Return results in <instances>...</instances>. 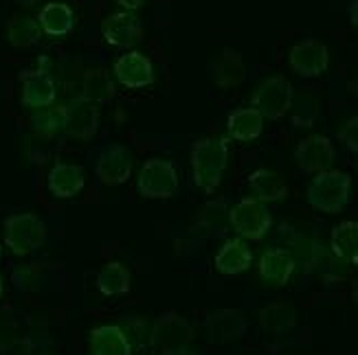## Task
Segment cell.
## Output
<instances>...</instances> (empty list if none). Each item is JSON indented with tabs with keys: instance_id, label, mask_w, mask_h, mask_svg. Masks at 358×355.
Here are the masks:
<instances>
[{
	"instance_id": "1",
	"label": "cell",
	"mask_w": 358,
	"mask_h": 355,
	"mask_svg": "<svg viewBox=\"0 0 358 355\" xmlns=\"http://www.w3.org/2000/svg\"><path fill=\"white\" fill-rule=\"evenodd\" d=\"M192 172L196 187L213 193L220 187L229 163V145L224 138H202L192 147Z\"/></svg>"
},
{
	"instance_id": "2",
	"label": "cell",
	"mask_w": 358,
	"mask_h": 355,
	"mask_svg": "<svg viewBox=\"0 0 358 355\" xmlns=\"http://www.w3.org/2000/svg\"><path fill=\"white\" fill-rule=\"evenodd\" d=\"M308 204L319 213L336 215L341 211H345L352 197V178L343 172H330L317 174L308 184Z\"/></svg>"
},
{
	"instance_id": "3",
	"label": "cell",
	"mask_w": 358,
	"mask_h": 355,
	"mask_svg": "<svg viewBox=\"0 0 358 355\" xmlns=\"http://www.w3.org/2000/svg\"><path fill=\"white\" fill-rule=\"evenodd\" d=\"M46 241V224L36 213H15L5 220V243L7 248L18 255H31Z\"/></svg>"
},
{
	"instance_id": "4",
	"label": "cell",
	"mask_w": 358,
	"mask_h": 355,
	"mask_svg": "<svg viewBox=\"0 0 358 355\" xmlns=\"http://www.w3.org/2000/svg\"><path fill=\"white\" fill-rule=\"evenodd\" d=\"M292 99H294L292 84L284 75H273L268 80H264L253 92L251 107H255L264 119L279 121L290 112Z\"/></svg>"
},
{
	"instance_id": "5",
	"label": "cell",
	"mask_w": 358,
	"mask_h": 355,
	"mask_svg": "<svg viewBox=\"0 0 358 355\" xmlns=\"http://www.w3.org/2000/svg\"><path fill=\"white\" fill-rule=\"evenodd\" d=\"M229 222H231V228L238 233V237L259 241L268 235V230L273 226V215L266 209V204L259 202V199L244 197L231 209Z\"/></svg>"
},
{
	"instance_id": "6",
	"label": "cell",
	"mask_w": 358,
	"mask_h": 355,
	"mask_svg": "<svg viewBox=\"0 0 358 355\" xmlns=\"http://www.w3.org/2000/svg\"><path fill=\"white\" fill-rule=\"evenodd\" d=\"M136 189L143 197L167 199L178 191V172L174 163L165 158H150L143 163L136 178Z\"/></svg>"
},
{
	"instance_id": "7",
	"label": "cell",
	"mask_w": 358,
	"mask_h": 355,
	"mask_svg": "<svg viewBox=\"0 0 358 355\" xmlns=\"http://www.w3.org/2000/svg\"><path fill=\"white\" fill-rule=\"evenodd\" d=\"M194 340L192 322L182 318L180 314H163L152 322L150 327V345L154 349H161L165 353L182 349Z\"/></svg>"
},
{
	"instance_id": "8",
	"label": "cell",
	"mask_w": 358,
	"mask_h": 355,
	"mask_svg": "<svg viewBox=\"0 0 358 355\" xmlns=\"http://www.w3.org/2000/svg\"><path fill=\"white\" fill-rule=\"evenodd\" d=\"M336 158V151L334 145L328 136H308L297 145L294 149V160H297L299 169L303 174H323V172H330L332 165Z\"/></svg>"
},
{
	"instance_id": "9",
	"label": "cell",
	"mask_w": 358,
	"mask_h": 355,
	"mask_svg": "<svg viewBox=\"0 0 358 355\" xmlns=\"http://www.w3.org/2000/svg\"><path fill=\"white\" fill-rule=\"evenodd\" d=\"M132 153L123 145H108L99 151L95 174L101 184L106 187H119V184L128 182L132 176Z\"/></svg>"
},
{
	"instance_id": "10",
	"label": "cell",
	"mask_w": 358,
	"mask_h": 355,
	"mask_svg": "<svg viewBox=\"0 0 358 355\" xmlns=\"http://www.w3.org/2000/svg\"><path fill=\"white\" fill-rule=\"evenodd\" d=\"M290 68L301 77H319L330 66V51L319 40H301L288 53Z\"/></svg>"
},
{
	"instance_id": "11",
	"label": "cell",
	"mask_w": 358,
	"mask_h": 355,
	"mask_svg": "<svg viewBox=\"0 0 358 355\" xmlns=\"http://www.w3.org/2000/svg\"><path fill=\"white\" fill-rule=\"evenodd\" d=\"M99 130V107L84 97L64 105V134L77 141H90Z\"/></svg>"
},
{
	"instance_id": "12",
	"label": "cell",
	"mask_w": 358,
	"mask_h": 355,
	"mask_svg": "<svg viewBox=\"0 0 358 355\" xmlns=\"http://www.w3.org/2000/svg\"><path fill=\"white\" fill-rule=\"evenodd\" d=\"M101 36L117 49H132L143 40V27L132 11H117L101 22Z\"/></svg>"
},
{
	"instance_id": "13",
	"label": "cell",
	"mask_w": 358,
	"mask_h": 355,
	"mask_svg": "<svg viewBox=\"0 0 358 355\" xmlns=\"http://www.w3.org/2000/svg\"><path fill=\"white\" fill-rule=\"evenodd\" d=\"M205 331H207L209 342L227 345L246 335L248 318L240 310H217L209 314V318L205 320Z\"/></svg>"
},
{
	"instance_id": "14",
	"label": "cell",
	"mask_w": 358,
	"mask_h": 355,
	"mask_svg": "<svg viewBox=\"0 0 358 355\" xmlns=\"http://www.w3.org/2000/svg\"><path fill=\"white\" fill-rule=\"evenodd\" d=\"M113 73L117 77V82L121 86H126L130 90H138V88H145L154 82V68H152V61L138 51H128L126 55H121L115 66Z\"/></svg>"
},
{
	"instance_id": "15",
	"label": "cell",
	"mask_w": 358,
	"mask_h": 355,
	"mask_svg": "<svg viewBox=\"0 0 358 355\" xmlns=\"http://www.w3.org/2000/svg\"><path fill=\"white\" fill-rule=\"evenodd\" d=\"M22 82V103L31 110L51 107L57 95L53 77L46 70H27L20 75Z\"/></svg>"
},
{
	"instance_id": "16",
	"label": "cell",
	"mask_w": 358,
	"mask_h": 355,
	"mask_svg": "<svg viewBox=\"0 0 358 355\" xmlns=\"http://www.w3.org/2000/svg\"><path fill=\"white\" fill-rule=\"evenodd\" d=\"M294 268H297V261L286 248H268L259 257L257 266L262 281L273 287H284L290 281Z\"/></svg>"
},
{
	"instance_id": "17",
	"label": "cell",
	"mask_w": 358,
	"mask_h": 355,
	"mask_svg": "<svg viewBox=\"0 0 358 355\" xmlns=\"http://www.w3.org/2000/svg\"><path fill=\"white\" fill-rule=\"evenodd\" d=\"M86 184L84 169L80 165H71V163H57L49 172L46 178V187H49L51 195L59 199H71L77 193H82Z\"/></svg>"
},
{
	"instance_id": "18",
	"label": "cell",
	"mask_w": 358,
	"mask_h": 355,
	"mask_svg": "<svg viewBox=\"0 0 358 355\" xmlns=\"http://www.w3.org/2000/svg\"><path fill=\"white\" fill-rule=\"evenodd\" d=\"M213 266L220 274L236 276V274H242L253 266V252L242 237L227 239L222 243V248L215 252Z\"/></svg>"
},
{
	"instance_id": "19",
	"label": "cell",
	"mask_w": 358,
	"mask_h": 355,
	"mask_svg": "<svg viewBox=\"0 0 358 355\" xmlns=\"http://www.w3.org/2000/svg\"><path fill=\"white\" fill-rule=\"evenodd\" d=\"M90 355H132V342L119 325H101L90 331Z\"/></svg>"
},
{
	"instance_id": "20",
	"label": "cell",
	"mask_w": 358,
	"mask_h": 355,
	"mask_svg": "<svg viewBox=\"0 0 358 355\" xmlns=\"http://www.w3.org/2000/svg\"><path fill=\"white\" fill-rule=\"evenodd\" d=\"M297 320H299L297 307L288 301H275L266 307H262V312H259V327L273 335L288 333L297 325Z\"/></svg>"
},
{
	"instance_id": "21",
	"label": "cell",
	"mask_w": 358,
	"mask_h": 355,
	"mask_svg": "<svg viewBox=\"0 0 358 355\" xmlns=\"http://www.w3.org/2000/svg\"><path fill=\"white\" fill-rule=\"evenodd\" d=\"M248 187L251 193L259 202L268 204V202H282L288 195V184L286 180L271 172V169H257L251 176H248Z\"/></svg>"
},
{
	"instance_id": "22",
	"label": "cell",
	"mask_w": 358,
	"mask_h": 355,
	"mask_svg": "<svg viewBox=\"0 0 358 355\" xmlns=\"http://www.w3.org/2000/svg\"><path fill=\"white\" fill-rule=\"evenodd\" d=\"M38 22L49 38H64L75 27V13L66 3H46L38 13Z\"/></svg>"
},
{
	"instance_id": "23",
	"label": "cell",
	"mask_w": 358,
	"mask_h": 355,
	"mask_svg": "<svg viewBox=\"0 0 358 355\" xmlns=\"http://www.w3.org/2000/svg\"><path fill=\"white\" fill-rule=\"evenodd\" d=\"M229 136L236 138L240 143H251L262 136L264 132V116L255 107H240V110L231 112L227 119Z\"/></svg>"
},
{
	"instance_id": "24",
	"label": "cell",
	"mask_w": 358,
	"mask_h": 355,
	"mask_svg": "<svg viewBox=\"0 0 358 355\" xmlns=\"http://www.w3.org/2000/svg\"><path fill=\"white\" fill-rule=\"evenodd\" d=\"M330 250L343 264L358 266V222L348 220L332 228Z\"/></svg>"
},
{
	"instance_id": "25",
	"label": "cell",
	"mask_w": 358,
	"mask_h": 355,
	"mask_svg": "<svg viewBox=\"0 0 358 355\" xmlns=\"http://www.w3.org/2000/svg\"><path fill=\"white\" fill-rule=\"evenodd\" d=\"M213 82L222 90H233L244 82V59L238 51L222 49L213 64Z\"/></svg>"
},
{
	"instance_id": "26",
	"label": "cell",
	"mask_w": 358,
	"mask_h": 355,
	"mask_svg": "<svg viewBox=\"0 0 358 355\" xmlns=\"http://www.w3.org/2000/svg\"><path fill=\"white\" fill-rule=\"evenodd\" d=\"M130 287H132V274L121 261H108L97 272V289L103 296L128 294Z\"/></svg>"
},
{
	"instance_id": "27",
	"label": "cell",
	"mask_w": 358,
	"mask_h": 355,
	"mask_svg": "<svg viewBox=\"0 0 358 355\" xmlns=\"http://www.w3.org/2000/svg\"><path fill=\"white\" fill-rule=\"evenodd\" d=\"M115 82L106 68H90L82 80V97L92 103H108L115 99Z\"/></svg>"
},
{
	"instance_id": "28",
	"label": "cell",
	"mask_w": 358,
	"mask_h": 355,
	"mask_svg": "<svg viewBox=\"0 0 358 355\" xmlns=\"http://www.w3.org/2000/svg\"><path fill=\"white\" fill-rule=\"evenodd\" d=\"M42 38V27L38 18H29V15H13L7 24V40L15 49H29V46L38 44Z\"/></svg>"
},
{
	"instance_id": "29",
	"label": "cell",
	"mask_w": 358,
	"mask_h": 355,
	"mask_svg": "<svg viewBox=\"0 0 358 355\" xmlns=\"http://www.w3.org/2000/svg\"><path fill=\"white\" fill-rule=\"evenodd\" d=\"M229 209H227V202L224 199H211L205 206L200 209V226L209 230V235H222L227 230V224L229 222Z\"/></svg>"
},
{
	"instance_id": "30",
	"label": "cell",
	"mask_w": 358,
	"mask_h": 355,
	"mask_svg": "<svg viewBox=\"0 0 358 355\" xmlns=\"http://www.w3.org/2000/svg\"><path fill=\"white\" fill-rule=\"evenodd\" d=\"M31 128L42 138H53L64 132V107H44L31 116Z\"/></svg>"
},
{
	"instance_id": "31",
	"label": "cell",
	"mask_w": 358,
	"mask_h": 355,
	"mask_svg": "<svg viewBox=\"0 0 358 355\" xmlns=\"http://www.w3.org/2000/svg\"><path fill=\"white\" fill-rule=\"evenodd\" d=\"M20 342V327L11 310H0V355H7Z\"/></svg>"
},
{
	"instance_id": "32",
	"label": "cell",
	"mask_w": 358,
	"mask_h": 355,
	"mask_svg": "<svg viewBox=\"0 0 358 355\" xmlns=\"http://www.w3.org/2000/svg\"><path fill=\"white\" fill-rule=\"evenodd\" d=\"M11 281L15 289H20V292H38L44 283V274L40 270V264H27L13 270Z\"/></svg>"
},
{
	"instance_id": "33",
	"label": "cell",
	"mask_w": 358,
	"mask_h": 355,
	"mask_svg": "<svg viewBox=\"0 0 358 355\" xmlns=\"http://www.w3.org/2000/svg\"><path fill=\"white\" fill-rule=\"evenodd\" d=\"M341 143L345 145V149L358 153V116H352L343 128L338 132Z\"/></svg>"
},
{
	"instance_id": "34",
	"label": "cell",
	"mask_w": 358,
	"mask_h": 355,
	"mask_svg": "<svg viewBox=\"0 0 358 355\" xmlns=\"http://www.w3.org/2000/svg\"><path fill=\"white\" fill-rule=\"evenodd\" d=\"M117 3L126 9V11H136L138 7H143L145 0H117Z\"/></svg>"
},
{
	"instance_id": "35",
	"label": "cell",
	"mask_w": 358,
	"mask_h": 355,
	"mask_svg": "<svg viewBox=\"0 0 358 355\" xmlns=\"http://www.w3.org/2000/svg\"><path fill=\"white\" fill-rule=\"evenodd\" d=\"M350 22L354 29H358V0H352L350 5Z\"/></svg>"
},
{
	"instance_id": "36",
	"label": "cell",
	"mask_w": 358,
	"mask_h": 355,
	"mask_svg": "<svg viewBox=\"0 0 358 355\" xmlns=\"http://www.w3.org/2000/svg\"><path fill=\"white\" fill-rule=\"evenodd\" d=\"M163 355H198V353H196V351H192V349H187V347H182V349L169 351V353H163Z\"/></svg>"
},
{
	"instance_id": "37",
	"label": "cell",
	"mask_w": 358,
	"mask_h": 355,
	"mask_svg": "<svg viewBox=\"0 0 358 355\" xmlns=\"http://www.w3.org/2000/svg\"><path fill=\"white\" fill-rule=\"evenodd\" d=\"M38 3V0H20V5H24V7H34Z\"/></svg>"
},
{
	"instance_id": "38",
	"label": "cell",
	"mask_w": 358,
	"mask_h": 355,
	"mask_svg": "<svg viewBox=\"0 0 358 355\" xmlns=\"http://www.w3.org/2000/svg\"><path fill=\"white\" fill-rule=\"evenodd\" d=\"M3 292H5V279H3V274H0V299H3Z\"/></svg>"
},
{
	"instance_id": "39",
	"label": "cell",
	"mask_w": 358,
	"mask_h": 355,
	"mask_svg": "<svg viewBox=\"0 0 358 355\" xmlns=\"http://www.w3.org/2000/svg\"><path fill=\"white\" fill-rule=\"evenodd\" d=\"M0 259H3V246H0Z\"/></svg>"
},
{
	"instance_id": "40",
	"label": "cell",
	"mask_w": 358,
	"mask_h": 355,
	"mask_svg": "<svg viewBox=\"0 0 358 355\" xmlns=\"http://www.w3.org/2000/svg\"><path fill=\"white\" fill-rule=\"evenodd\" d=\"M38 355H53V353H38Z\"/></svg>"
}]
</instances>
